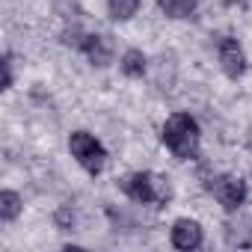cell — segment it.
<instances>
[{
  "label": "cell",
  "instance_id": "10",
  "mask_svg": "<svg viewBox=\"0 0 252 252\" xmlns=\"http://www.w3.org/2000/svg\"><path fill=\"white\" fill-rule=\"evenodd\" d=\"M122 71L128 74V77H143V71H146V57H143V51H125V57H122Z\"/></svg>",
  "mask_w": 252,
  "mask_h": 252
},
{
  "label": "cell",
  "instance_id": "14",
  "mask_svg": "<svg viewBox=\"0 0 252 252\" xmlns=\"http://www.w3.org/2000/svg\"><path fill=\"white\" fill-rule=\"evenodd\" d=\"M57 222H60L63 228H71V222H74V214H71V208H60V211H57Z\"/></svg>",
  "mask_w": 252,
  "mask_h": 252
},
{
  "label": "cell",
  "instance_id": "13",
  "mask_svg": "<svg viewBox=\"0 0 252 252\" xmlns=\"http://www.w3.org/2000/svg\"><path fill=\"white\" fill-rule=\"evenodd\" d=\"M63 42H65V45H74V48H83V45H86V36H83L77 27H71V30L63 33Z\"/></svg>",
  "mask_w": 252,
  "mask_h": 252
},
{
  "label": "cell",
  "instance_id": "3",
  "mask_svg": "<svg viewBox=\"0 0 252 252\" xmlns=\"http://www.w3.org/2000/svg\"><path fill=\"white\" fill-rule=\"evenodd\" d=\"M68 149H71V155L77 158V163H80L86 172H92V175H95V172H101V169H104L107 155H104V146H101L92 134H86V131L71 134Z\"/></svg>",
  "mask_w": 252,
  "mask_h": 252
},
{
  "label": "cell",
  "instance_id": "1",
  "mask_svg": "<svg viewBox=\"0 0 252 252\" xmlns=\"http://www.w3.org/2000/svg\"><path fill=\"white\" fill-rule=\"evenodd\" d=\"M163 143L169 146V152L181 160L193 158L196 155V146H199V125L193 116L187 113H175L166 119L163 125Z\"/></svg>",
  "mask_w": 252,
  "mask_h": 252
},
{
  "label": "cell",
  "instance_id": "12",
  "mask_svg": "<svg viewBox=\"0 0 252 252\" xmlns=\"http://www.w3.org/2000/svg\"><path fill=\"white\" fill-rule=\"evenodd\" d=\"M18 211H21V199H18L12 190L0 193V217H3V220H15Z\"/></svg>",
  "mask_w": 252,
  "mask_h": 252
},
{
  "label": "cell",
  "instance_id": "6",
  "mask_svg": "<svg viewBox=\"0 0 252 252\" xmlns=\"http://www.w3.org/2000/svg\"><path fill=\"white\" fill-rule=\"evenodd\" d=\"M172 243L178 249H196L202 243V225L196 220H178L172 225Z\"/></svg>",
  "mask_w": 252,
  "mask_h": 252
},
{
  "label": "cell",
  "instance_id": "8",
  "mask_svg": "<svg viewBox=\"0 0 252 252\" xmlns=\"http://www.w3.org/2000/svg\"><path fill=\"white\" fill-rule=\"evenodd\" d=\"M225 240L231 246H249L252 243V220L249 217H237L225 225Z\"/></svg>",
  "mask_w": 252,
  "mask_h": 252
},
{
  "label": "cell",
  "instance_id": "4",
  "mask_svg": "<svg viewBox=\"0 0 252 252\" xmlns=\"http://www.w3.org/2000/svg\"><path fill=\"white\" fill-rule=\"evenodd\" d=\"M211 190H214V196L220 199V205H225L228 211H237V208L243 205V199H246V184H243L240 178H234V175L217 178Z\"/></svg>",
  "mask_w": 252,
  "mask_h": 252
},
{
  "label": "cell",
  "instance_id": "2",
  "mask_svg": "<svg viewBox=\"0 0 252 252\" xmlns=\"http://www.w3.org/2000/svg\"><path fill=\"white\" fill-rule=\"evenodd\" d=\"M122 190L128 193L134 202H143V205H149V202L163 205V202H169V196H172L169 181H166L163 175H152V172L128 175V178L122 181Z\"/></svg>",
  "mask_w": 252,
  "mask_h": 252
},
{
  "label": "cell",
  "instance_id": "11",
  "mask_svg": "<svg viewBox=\"0 0 252 252\" xmlns=\"http://www.w3.org/2000/svg\"><path fill=\"white\" fill-rule=\"evenodd\" d=\"M140 9V0H110V15L116 21H128Z\"/></svg>",
  "mask_w": 252,
  "mask_h": 252
},
{
  "label": "cell",
  "instance_id": "9",
  "mask_svg": "<svg viewBox=\"0 0 252 252\" xmlns=\"http://www.w3.org/2000/svg\"><path fill=\"white\" fill-rule=\"evenodd\" d=\"M196 3H199V0H158V6L169 18H187V15H193Z\"/></svg>",
  "mask_w": 252,
  "mask_h": 252
},
{
  "label": "cell",
  "instance_id": "5",
  "mask_svg": "<svg viewBox=\"0 0 252 252\" xmlns=\"http://www.w3.org/2000/svg\"><path fill=\"white\" fill-rule=\"evenodd\" d=\"M220 65L228 77H240L246 71V57L240 51V45L234 39H222L220 42Z\"/></svg>",
  "mask_w": 252,
  "mask_h": 252
},
{
  "label": "cell",
  "instance_id": "7",
  "mask_svg": "<svg viewBox=\"0 0 252 252\" xmlns=\"http://www.w3.org/2000/svg\"><path fill=\"white\" fill-rule=\"evenodd\" d=\"M86 57L95 63V65H107L110 57H113V45L107 36H86V45H83Z\"/></svg>",
  "mask_w": 252,
  "mask_h": 252
}]
</instances>
